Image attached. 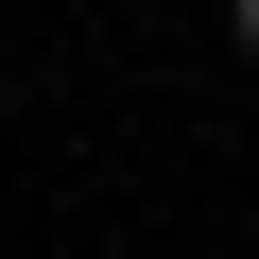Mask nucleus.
<instances>
[{"mask_svg":"<svg viewBox=\"0 0 259 259\" xmlns=\"http://www.w3.org/2000/svg\"><path fill=\"white\" fill-rule=\"evenodd\" d=\"M225 35H242V52H259V0H225Z\"/></svg>","mask_w":259,"mask_h":259,"instance_id":"obj_1","label":"nucleus"}]
</instances>
